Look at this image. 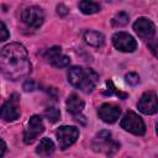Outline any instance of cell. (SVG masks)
Listing matches in <instances>:
<instances>
[{
	"mask_svg": "<svg viewBox=\"0 0 158 158\" xmlns=\"http://www.w3.org/2000/svg\"><path fill=\"white\" fill-rule=\"evenodd\" d=\"M36 89V83L32 80V79H28L25 84H23V90L25 91H32Z\"/></svg>",
	"mask_w": 158,
	"mask_h": 158,
	"instance_id": "7402d4cb",
	"label": "cell"
},
{
	"mask_svg": "<svg viewBox=\"0 0 158 158\" xmlns=\"http://www.w3.org/2000/svg\"><path fill=\"white\" fill-rule=\"evenodd\" d=\"M20 96L17 94H12L0 107V118L6 122H12L20 117Z\"/></svg>",
	"mask_w": 158,
	"mask_h": 158,
	"instance_id": "277c9868",
	"label": "cell"
},
{
	"mask_svg": "<svg viewBox=\"0 0 158 158\" xmlns=\"http://www.w3.org/2000/svg\"><path fill=\"white\" fill-rule=\"evenodd\" d=\"M120 125L125 131H127L132 135H136V136H142L146 132V125H144L142 117L138 116L133 111H127L125 114V116L122 117Z\"/></svg>",
	"mask_w": 158,
	"mask_h": 158,
	"instance_id": "3957f363",
	"label": "cell"
},
{
	"mask_svg": "<svg viewBox=\"0 0 158 158\" xmlns=\"http://www.w3.org/2000/svg\"><path fill=\"white\" fill-rule=\"evenodd\" d=\"M68 81L84 93H91L99 83V74L90 68L75 65L68 70Z\"/></svg>",
	"mask_w": 158,
	"mask_h": 158,
	"instance_id": "7a4b0ae2",
	"label": "cell"
},
{
	"mask_svg": "<svg viewBox=\"0 0 158 158\" xmlns=\"http://www.w3.org/2000/svg\"><path fill=\"white\" fill-rule=\"evenodd\" d=\"M57 12H58L60 16H65V15L69 12V10H68V7H67V6H64L63 4H60V5H58V6H57Z\"/></svg>",
	"mask_w": 158,
	"mask_h": 158,
	"instance_id": "603a6c76",
	"label": "cell"
},
{
	"mask_svg": "<svg viewBox=\"0 0 158 158\" xmlns=\"http://www.w3.org/2000/svg\"><path fill=\"white\" fill-rule=\"evenodd\" d=\"M65 106H67V110L70 114L79 115L84 109V101L77 94H72V95L68 96V99L65 101Z\"/></svg>",
	"mask_w": 158,
	"mask_h": 158,
	"instance_id": "4fadbf2b",
	"label": "cell"
},
{
	"mask_svg": "<svg viewBox=\"0 0 158 158\" xmlns=\"http://www.w3.org/2000/svg\"><path fill=\"white\" fill-rule=\"evenodd\" d=\"M43 131H44V125H43L42 118L40 116H37V115H33L30 118L27 128L23 132V142L26 144L32 143Z\"/></svg>",
	"mask_w": 158,
	"mask_h": 158,
	"instance_id": "52a82bcc",
	"label": "cell"
},
{
	"mask_svg": "<svg viewBox=\"0 0 158 158\" xmlns=\"http://www.w3.org/2000/svg\"><path fill=\"white\" fill-rule=\"evenodd\" d=\"M53 152H54V143L49 138H43L40 142V144L37 146V149H36V153L38 156H42V157H48Z\"/></svg>",
	"mask_w": 158,
	"mask_h": 158,
	"instance_id": "9a60e30c",
	"label": "cell"
},
{
	"mask_svg": "<svg viewBox=\"0 0 158 158\" xmlns=\"http://www.w3.org/2000/svg\"><path fill=\"white\" fill-rule=\"evenodd\" d=\"M148 47L151 48V51H152L153 56L156 57V56H157V52H156V42H154V43H152V44H148Z\"/></svg>",
	"mask_w": 158,
	"mask_h": 158,
	"instance_id": "d4e9b609",
	"label": "cell"
},
{
	"mask_svg": "<svg viewBox=\"0 0 158 158\" xmlns=\"http://www.w3.org/2000/svg\"><path fill=\"white\" fill-rule=\"evenodd\" d=\"M138 110L144 115H153L158 111V102H157V94L152 90L146 91L137 102Z\"/></svg>",
	"mask_w": 158,
	"mask_h": 158,
	"instance_id": "30bf717a",
	"label": "cell"
},
{
	"mask_svg": "<svg viewBox=\"0 0 158 158\" xmlns=\"http://www.w3.org/2000/svg\"><path fill=\"white\" fill-rule=\"evenodd\" d=\"M57 141L60 149L69 148L79 137V130L74 126H62L56 132Z\"/></svg>",
	"mask_w": 158,
	"mask_h": 158,
	"instance_id": "5b68a950",
	"label": "cell"
},
{
	"mask_svg": "<svg viewBox=\"0 0 158 158\" xmlns=\"http://www.w3.org/2000/svg\"><path fill=\"white\" fill-rule=\"evenodd\" d=\"M79 10L85 15H93L100 11V5L93 0H81L79 2Z\"/></svg>",
	"mask_w": 158,
	"mask_h": 158,
	"instance_id": "2e32d148",
	"label": "cell"
},
{
	"mask_svg": "<svg viewBox=\"0 0 158 158\" xmlns=\"http://www.w3.org/2000/svg\"><path fill=\"white\" fill-rule=\"evenodd\" d=\"M9 36H10V33H9V31H7L6 26H5V23L0 21V42L6 41V40L9 38Z\"/></svg>",
	"mask_w": 158,
	"mask_h": 158,
	"instance_id": "44dd1931",
	"label": "cell"
},
{
	"mask_svg": "<svg viewBox=\"0 0 158 158\" xmlns=\"http://www.w3.org/2000/svg\"><path fill=\"white\" fill-rule=\"evenodd\" d=\"M99 114V117L106 122V123H114L118 117H120V114H121V109L114 104H102L98 111Z\"/></svg>",
	"mask_w": 158,
	"mask_h": 158,
	"instance_id": "8fae6325",
	"label": "cell"
},
{
	"mask_svg": "<svg viewBox=\"0 0 158 158\" xmlns=\"http://www.w3.org/2000/svg\"><path fill=\"white\" fill-rule=\"evenodd\" d=\"M84 40L88 44H90L93 47H101L105 42V36L101 32L88 30L84 32Z\"/></svg>",
	"mask_w": 158,
	"mask_h": 158,
	"instance_id": "5bb4252c",
	"label": "cell"
},
{
	"mask_svg": "<svg viewBox=\"0 0 158 158\" xmlns=\"http://www.w3.org/2000/svg\"><path fill=\"white\" fill-rule=\"evenodd\" d=\"M106 85H107V89H109V90L104 93L105 95H112V94H115L116 96H120L121 99H126V98H127V94H126V93H122V91H120V90H117V89L114 86V84H112L111 80H107V81H106Z\"/></svg>",
	"mask_w": 158,
	"mask_h": 158,
	"instance_id": "d6986e66",
	"label": "cell"
},
{
	"mask_svg": "<svg viewBox=\"0 0 158 158\" xmlns=\"http://www.w3.org/2000/svg\"><path fill=\"white\" fill-rule=\"evenodd\" d=\"M0 72L9 80H19L31 72V62L21 43L6 44L0 51Z\"/></svg>",
	"mask_w": 158,
	"mask_h": 158,
	"instance_id": "6da1fadb",
	"label": "cell"
},
{
	"mask_svg": "<svg viewBox=\"0 0 158 158\" xmlns=\"http://www.w3.org/2000/svg\"><path fill=\"white\" fill-rule=\"evenodd\" d=\"M112 44L116 49L125 53H131L137 49V41L127 32H116L112 36Z\"/></svg>",
	"mask_w": 158,
	"mask_h": 158,
	"instance_id": "8992f818",
	"label": "cell"
},
{
	"mask_svg": "<svg viewBox=\"0 0 158 158\" xmlns=\"http://www.w3.org/2000/svg\"><path fill=\"white\" fill-rule=\"evenodd\" d=\"M22 21L32 28H38L44 21V12L38 6H30L22 11Z\"/></svg>",
	"mask_w": 158,
	"mask_h": 158,
	"instance_id": "ba28073f",
	"label": "cell"
},
{
	"mask_svg": "<svg viewBox=\"0 0 158 158\" xmlns=\"http://www.w3.org/2000/svg\"><path fill=\"white\" fill-rule=\"evenodd\" d=\"M44 116L48 118L49 122H57L59 120V116H60V112L58 109L56 107H47L46 111H44Z\"/></svg>",
	"mask_w": 158,
	"mask_h": 158,
	"instance_id": "ac0fdd59",
	"label": "cell"
},
{
	"mask_svg": "<svg viewBox=\"0 0 158 158\" xmlns=\"http://www.w3.org/2000/svg\"><path fill=\"white\" fill-rule=\"evenodd\" d=\"M128 21H130L128 14L125 12V11H120V12H117V14L112 17L111 23H112V26H115V27H123V26H126V25L128 23Z\"/></svg>",
	"mask_w": 158,
	"mask_h": 158,
	"instance_id": "e0dca14e",
	"label": "cell"
},
{
	"mask_svg": "<svg viewBox=\"0 0 158 158\" xmlns=\"http://www.w3.org/2000/svg\"><path fill=\"white\" fill-rule=\"evenodd\" d=\"M133 30L138 35V37L146 41L152 40L156 35V26L147 17H138L133 23Z\"/></svg>",
	"mask_w": 158,
	"mask_h": 158,
	"instance_id": "9c48e42d",
	"label": "cell"
},
{
	"mask_svg": "<svg viewBox=\"0 0 158 158\" xmlns=\"http://www.w3.org/2000/svg\"><path fill=\"white\" fill-rule=\"evenodd\" d=\"M6 152V143L0 138V157H2Z\"/></svg>",
	"mask_w": 158,
	"mask_h": 158,
	"instance_id": "cb8c5ba5",
	"label": "cell"
},
{
	"mask_svg": "<svg viewBox=\"0 0 158 158\" xmlns=\"http://www.w3.org/2000/svg\"><path fill=\"white\" fill-rule=\"evenodd\" d=\"M125 79H126V81H127L130 85H137V84L139 83V75H138L137 73H133V72L126 74V75H125Z\"/></svg>",
	"mask_w": 158,
	"mask_h": 158,
	"instance_id": "ffe728a7",
	"label": "cell"
},
{
	"mask_svg": "<svg viewBox=\"0 0 158 158\" xmlns=\"http://www.w3.org/2000/svg\"><path fill=\"white\" fill-rule=\"evenodd\" d=\"M46 58L51 62V64L53 67L57 68H64L67 65H69L70 63V58L68 56L62 54L60 47H52L46 52Z\"/></svg>",
	"mask_w": 158,
	"mask_h": 158,
	"instance_id": "7c38bea8",
	"label": "cell"
}]
</instances>
